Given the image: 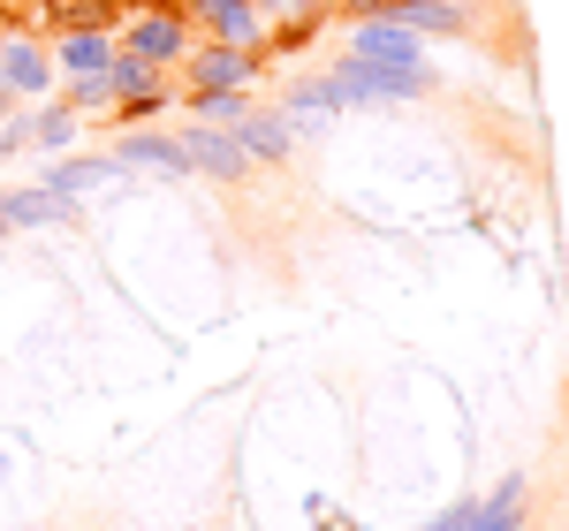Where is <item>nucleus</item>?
<instances>
[{
  "label": "nucleus",
  "instance_id": "nucleus-28",
  "mask_svg": "<svg viewBox=\"0 0 569 531\" xmlns=\"http://www.w3.org/2000/svg\"><path fill=\"white\" fill-rule=\"evenodd\" d=\"M517 531H531V524H517Z\"/></svg>",
  "mask_w": 569,
  "mask_h": 531
},
{
  "label": "nucleus",
  "instance_id": "nucleus-26",
  "mask_svg": "<svg viewBox=\"0 0 569 531\" xmlns=\"http://www.w3.org/2000/svg\"><path fill=\"white\" fill-rule=\"evenodd\" d=\"M342 531H372V524H342Z\"/></svg>",
  "mask_w": 569,
  "mask_h": 531
},
{
  "label": "nucleus",
  "instance_id": "nucleus-15",
  "mask_svg": "<svg viewBox=\"0 0 569 531\" xmlns=\"http://www.w3.org/2000/svg\"><path fill=\"white\" fill-rule=\"evenodd\" d=\"M517 524H525V471H509L501 487L486 493L479 509H471V524H463V531H517Z\"/></svg>",
  "mask_w": 569,
  "mask_h": 531
},
{
  "label": "nucleus",
  "instance_id": "nucleus-18",
  "mask_svg": "<svg viewBox=\"0 0 569 531\" xmlns=\"http://www.w3.org/2000/svg\"><path fill=\"white\" fill-rule=\"evenodd\" d=\"M61 84H69V99H61V107H77V114H107V107H114L107 69H91V77H61Z\"/></svg>",
  "mask_w": 569,
  "mask_h": 531
},
{
  "label": "nucleus",
  "instance_id": "nucleus-29",
  "mask_svg": "<svg viewBox=\"0 0 569 531\" xmlns=\"http://www.w3.org/2000/svg\"><path fill=\"white\" fill-rule=\"evenodd\" d=\"M471 8H479V0H471Z\"/></svg>",
  "mask_w": 569,
  "mask_h": 531
},
{
  "label": "nucleus",
  "instance_id": "nucleus-5",
  "mask_svg": "<svg viewBox=\"0 0 569 531\" xmlns=\"http://www.w3.org/2000/svg\"><path fill=\"white\" fill-rule=\"evenodd\" d=\"M53 77H91V69H107L114 61V31L107 23H53Z\"/></svg>",
  "mask_w": 569,
  "mask_h": 531
},
{
  "label": "nucleus",
  "instance_id": "nucleus-23",
  "mask_svg": "<svg viewBox=\"0 0 569 531\" xmlns=\"http://www.w3.org/2000/svg\"><path fill=\"white\" fill-rule=\"evenodd\" d=\"M182 16H190V23H198V16H213V8H236V0H176Z\"/></svg>",
  "mask_w": 569,
  "mask_h": 531
},
{
  "label": "nucleus",
  "instance_id": "nucleus-14",
  "mask_svg": "<svg viewBox=\"0 0 569 531\" xmlns=\"http://www.w3.org/2000/svg\"><path fill=\"white\" fill-rule=\"evenodd\" d=\"M281 114H289V130H297V137H311L327 114H342V99H335V84H327V77H305V84L281 99Z\"/></svg>",
  "mask_w": 569,
  "mask_h": 531
},
{
  "label": "nucleus",
  "instance_id": "nucleus-2",
  "mask_svg": "<svg viewBox=\"0 0 569 531\" xmlns=\"http://www.w3.org/2000/svg\"><path fill=\"white\" fill-rule=\"evenodd\" d=\"M327 84H335L342 107H402V99H426V91H433V61L395 69V61H357V53H342V61L327 69Z\"/></svg>",
  "mask_w": 569,
  "mask_h": 531
},
{
  "label": "nucleus",
  "instance_id": "nucleus-16",
  "mask_svg": "<svg viewBox=\"0 0 569 531\" xmlns=\"http://www.w3.org/2000/svg\"><path fill=\"white\" fill-rule=\"evenodd\" d=\"M182 107H190V122H206V130H236L259 99H251V91H182Z\"/></svg>",
  "mask_w": 569,
  "mask_h": 531
},
{
  "label": "nucleus",
  "instance_id": "nucleus-24",
  "mask_svg": "<svg viewBox=\"0 0 569 531\" xmlns=\"http://www.w3.org/2000/svg\"><path fill=\"white\" fill-rule=\"evenodd\" d=\"M8 114H16V91H8V84H0V122H8Z\"/></svg>",
  "mask_w": 569,
  "mask_h": 531
},
{
  "label": "nucleus",
  "instance_id": "nucleus-17",
  "mask_svg": "<svg viewBox=\"0 0 569 531\" xmlns=\"http://www.w3.org/2000/svg\"><path fill=\"white\" fill-rule=\"evenodd\" d=\"M77 122H84L77 107L39 99V107H31V152H69V144H77Z\"/></svg>",
  "mask_w": 569,
  "mask_h": 531
},
{
  "label": "nucleus",
  "instance_id": "nucleus-7",
  "mask_svg": "<svg viewBox=\"0 0 569 531\" xmlns=\"http://www.w3.org/2000/svg\"><path fill=\"white\" fill-rule=\"evenodd\" d=\"M182 160H190V176H213V182H243V176H251L243 144H236L228 130H206V122L182 130Z\"/></svg>",
  "mask_w": 569,
  "mask_h": 531
},
{
  "label": "nucleus",
  "instance_id": "nucleus-12",
  "mask_svg": "<svg viewBox=\"0 0 569 531\" xmlns=\"http://www.w3.org/2000/svg\"><path fill=\"white\" fill-rule=\"evenodd\" d=\"M46 190L53 198H84V190H107V182H130V168L107 152V160H46Z\"/></svg>",
  "mask_w": 569,
  "mask_h": 531
},
{
  "label": "nucleus",
  "instance_id": "nucleus-19",
  "mask_svg": "<svg viewBox=\"0 0 569 531\" xmlns=\"http://www.w3.org/2000/svg\"><path fill=\"white\" fill-rule=\"evenodd\" d=\"M16 152H31V107L0 122V160H16Z\"/></svg>",
  "mask_w": 569,
  "mask_h": 531
},
{
  "label": "nucleus",
  "instance_id": "nucleus-11",
  "mask_svg": "<svg viewBox=\"0 0 569 531\" xmlns=\"http://www.w3.org/2000/svg\"><path fill=\"white\" fill-rule=\"evenodd\" d=\"M114 160L122 168H152V176H190V160H182V137H160V130H122V144H114Z\"/></svg>",
  "mask_w": 569,
  "mask_h": 531
},
{
  "label": "nucleus",
  "instance_id": "nucleus-27",
  "mask_svg": "<svg viewBox=\"0 0 569 531\" xmlns=\"http://www.w3.org/2000/svg\"><path fill=\"white\" fill-rule=\"evenodd\" d=\"M122 8H144V0H122Z\"/></svg>",
  "mask_w": 569,
  "mask_h": 531
},
{
  "label": "nucleus",
  "instance_id": "nucleus-10",
  "mask_svg": "<svg viewBox=\"0 0 569 531\" xmlns=\"http://www.w3.org/2000/svg\"><path fill=\"white\" fill-rule=\"evenodd\" d=\"M471 0H395V23L410 39H471Z\"/></svg>",
  "mask_w": 569,
  "mask_h": 531
},
{
  "label": "nucleus",
  "instance_id": "nucleus-13",
  "mask_svg": "<svg viewBox=\"0 0 569 531\" xmlns=\"http://www.w3.org/2000/svg\"><path fill=\"white\" fill-rule=\"evenodd\" d=\"M8 198V228H61L77 221V198H53L46 182H31V190H0Z\"/></svg>",
  "mask_w": 569,
  "mask_h": 531
},
{
  "label": "nucleus",
  "instance_id": "nucleus-20",
  "mask_svg": "<svg viewBox=\"0 0 569 531\" xmlns=\"http://www.w3.org/2000/svg\"><path fill=\"white\" fill-rule=\"evenodd\" d=\"M471 509H479V493H456V501H448L426 531H463V524H471Z\"/></svg>",
  "mask_w": 569,
  "mask_h": 531
},
{
  "label": "nucleus",
  "instance_id": "nucleus-25",
  "mask_svg": "<svg viewBox=\"0 0 569 531\" xmlns=\"http://www.w3.org/2000/svg\"><path fill=\"white\" fill-rule=\"evenodd\" d=\"M0 236H8V198H0Z\"/></svg>",
  "mask_w": 569,
  "mask_h": 531
},
{
  "label": "nucleus",
  "instance_id": "nucleus-22",
  "mask_svg": "<svg viewBox=\"0 0 569 531\" xmlns=\"http://www.w3.org/2000/svg\"><path fill=\"white\" fill-rule=\"evenodd\" d=\"M266 16H273V23H281V16H305V8H319V0H259Z\"/></svg>",
  "mask_w": 569,
  "mask_h": 531
},
{
  "label": "nucleus",
  "instance_id": "nucleus-4",
  "mask_svg": "<svg viewBox=\"0 0 569 531\" xmlns=\"http://www.w3.org/2000/svg\"><path fill=\"white\" fill-rule=\"evenodd\" d=\"M0 84L16 91V107H39L46 91L61 84L53 77V53L39 39H23V31H0Z\"/></svg>",
  "mask_w": 569,
  "mask_h": 531
},
{
  "label": "nucleus",
  "instance_id": "nucleus-30",
  "mask_svg": "<svg viewBox=\"0 0 569 531\" xmlns=\"http://www.w3.org/2000/svg\"><path fill=\"white\" fill-rule=\"evenodd\" d=\"M39 8H46V0H39Z\"/></svg>",
  "mask_w": 569,
  "mask_h": 531
},
{
  "label": "nucleus",
  "instance_id": "nucleus-21",
  "mask_svg": "<svg viewBox=\"0 0 569 531\" xmlns=\"http://www.w3.org/2000/svg\"><path fill=\"white\" fill-rule=\"evenodd\" d=\"M335 8H342L350 23H357V16H395V0H335Z\"/></svg>",
  "mask_w": 569,
  "mask_h": 531
},
{
  "label": "nucleus",
  "instance_id": "nucleus-6",
  "mask_svg": "<svg viewBox=\"0 0 569 531\" xmlns=\"http://www.w3.org/2000/svg\"><path fill=\"white\" fill-rule=\"evenodd\" d=\"M350 53H357V61H395V69H418V61H426V39H410L395 16H357V23H350Z\"/></svg>",
  "mask_w": 569,
  "mask_h": 531
},
{
  "label": "nucleus",
  "instance_id": "nucleus-1",
  "mask_svg": "<svg viewBox=\"0 0 569 531\" xmlns=\"http://www.w3.org/2000/svg\"><path fill=\"white\" fill-rule=\"evenodd\" d=\"M114 46L176 77V69H182V53L198 46V31H190V16H182L176 0H144V8H122V16H114Z\"/></svg>",
  "mask_w": 569,
  "mask_h": 531
},
{
  "label": "nucleus",
  "instance_id": "nucleus-3",
  "mask_svg": "<svg viewBox=\"0 0 569 531\" xmlns=\"http://www.w3.org/2000/svg\"><path fill=\"white\" fill-rule=\"evenodd\" d=\"M266 69V53H243V46H213L198 39L190 53H182V84L190 91H251Z\"/></svg>",
  "mask_w": 569,
  "mask_h": 531
},
{
  "label": "nucleus",
  "instance_id": "nucleus-9",
  "mask_svg": "<svg viewBox=\"0 0 569 531\" xmlns=\"http://www.w3.org/2000/svg\"><path fill=\"white\" fill-rule=\"evenodd\" d=\"M228 137L243 144V160H251V168H273V160H289V152H297V130H289V114H281V107H251Z\"/></svg>",
  "mask_w": 569,
  "mask_h": 531
},
{
  "label": "nucleus",
  "instance_id": "nucleus-8",
  "mask_svg": "<svg viewBox=\"0 0 569 531\" xmlns=\"http://www.w3.org/2000/svg\"><path fill=\"white\" fill-rule=\"evenodd\" d=\"M190 31H198V39H213V46H243V53H266V39H273V16H266L259 0H236V8H213V16H198Z\"/></svg>",
  "mask_w": 569,
  "mask_h": 531
}]
</instances>
